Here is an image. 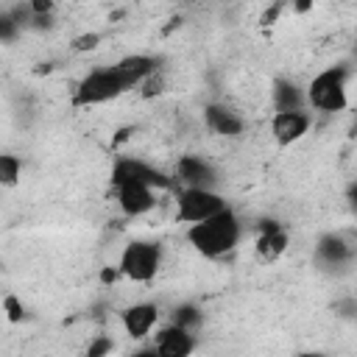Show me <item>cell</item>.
<instances>
[{
  "instance_id": "obj_17",
  "label": "cell",
  "mask_w": 357,
  "mask_h": 357,
  "mask_svg": "<svg viewBox=\"0 0 357 357\" xmlns=\"http://www.w3.org/2000/svg\"><path fill=\"white\" fill-rule=\"evenodd\" d=\"M201 321H204V312H201L195 304H190V301L173 307V312H170V324H178V326L192 329V332L201 326Z\"/></svg>"
},
{
  "instance_id": "obj_3",
  "label": "cell",
  "mask_w": 357,
  "mask_h": 357,
  "mask_svg": "<svg viewBox=\"0 0 357 357\" xmlns=\"http://www.w3.org/2000/svg\"><path fill=\"white\" fill-rule=\"evenodd\" d=\"M165 262V248L159 240H131L123 245L117 259V273L134 284H148L156 279Z\"/></svg>"
},
{
  "instance_id": "obj_6",
  "label": "cell",
  "mask_w": 357,
  "mask_h": 357,
  "mask_svg": "<svg viewBox=\"0 0 357 357\" xmlns=\"http://www.w3.org/2000/svg\"><path fill=\"white\" fill-rule=\"evenodd\" d=\"M126 178L142 181V184H148L153 190H173L176 187L173 176H167L165 170H159V167H153V165H148V162H142L137 156H120L112 165V184L114 181H126Z\"/></svg>"
},
{
  "instance_id": "obj_19",
  "label": "cell",
  "mask_w": 357,
  "mask_h": 357,
  "mask_svg": "<svg viewBox=\"0 0 357 357\" xmlns=\"http://www.w3.org/2000/svg\"><path fill=\"white\" fill-rule=\"evenodd\" d=\"M22 20L17 17V14H0V42H11V39H17L20 36V31H22Z\"/></svg>"
},
{
  "instance_id": "obj_1",
  "label": "cell",
  "mask_w": 357,
  "mask_h": 357,
  "mask_svg": "<svg viewBox=\"0 0 357 357\" xmlns=\"http://www.w3.org/2000/svg\"><path fill=\"white\" fill-rule=\"evenodd\" d=\"M240 237H243V223L229 206L206 220L190 223L187 229V243L206 259H220L231 254L240 245Z\"/></svg>"
},
{
  "instance_id": "obj_16",
  "label": "cell",
  "mask_w": 357,
  "mask_h": 357,
  "mask_svg": "<svg viewBox=\"0 0 357 357\" xmlns=\"http://www.w3.org/2000/svg\"><path fill=\"white\" fill-rule=\"evenodd\" d=\"M271 100H273V112H287V109H304L307 106L304 86H298L293 78H276L273 86H271Z\"/></svg>"
},
{
  "instance_id": "obj_22",
  "label": "cell",
  "mask_w": 357,
  "mask_h": 357,
  "mask_svg": "<svg viewBox=\"0 0 357 357\" xmlns=\"http://www.w3.org/2000/svg\"><path fill=\"white\" fill-rule=\"evenodd\" d=\"M95 42H98V36H95V33H89V36H84V39H78V45H75V47H81V50H86V47H95Z\"/></svg>"
},
{
  "instance_id": "obj_14",
  "label": "cell",
  "mask_w": 357,
  "mask_h": 357,
  "mask_svg": "<svg viewBox=\"0 0 357 357\" xmlns=\"http://www.w3.org/2000/svg\"><path fill=\"white\" fill-rule=\"evenodd\" d=\"M290 245V234L284 229V223L279 220H262L259 234L254 240V251L259 257V262H276Z\"/></svg>"
},
{
  "instance_id": "obj_11",
  "label": "cell",
  "mask_w": 357,
  "mask_h": 357,
  "mask_svg": "<svg viewBox=\"0 0 357 357\" xmlns=\"http://www.w3.org/2000/svg\"><path fill=\"white\" fill-rule=\"evenodd\" d=\"M159 307L153 301H134L120 312V326L131 340H145L159 324Z\"/></svg>"
},
{
  "instance_id": "obj_18",
  "label": "cell",
  "mask_w": 357,
  "mask_h": 357,
  "mask_svg": "<svg viewBox=\"0 0 357 357\" xmlns=\"http://www.w3.org/2000/svg\"><path fill=\"white\" fill-rule=\"evenodd\" d=\"M22 176V159L17 153H0V187H17Z\"/></svg>"
},
{
  "instance_id": "obj_21",
  "label": "cell",
  "mask_w": 357,
  "mask_h": 357,
  "mask_svg": "<svg viewBox=\"0 0 357 357\" xmlns=\"http://www.w3.org/2000/svg\"><path fill=\"white\" fill-rule=\"evenodd\" d=\"M106 351H112V340H109V337H100L95 346H89V349H86V354H89V357H98V354H106Z\"/></svg>"
},
{
  "instance_id": "obj_20",
  "label": "cell",
  "mask_w": 357,
  "mask_h": 357,
  "mask_svg": "<svg viewBox=\"0 0 357 357\" xmlns=\"http://www.w3.org/2000/svg\"><path fill=\"white\" fill-rule=\"evenodd\" d=\"M3 307L8 312V321H22V304L14 298V296H6L3 298Z\"/></svg>"
},
{
  "instance_id": "obj_15",
  "label": "cell",
  "mask_w": 357,
  "mask_h": 357,
  "mask_svg": "<svg viewBox=\"0 0 357 357\" xmlns=\"http://www.w3.org/2000/svg\"><path fill=\"white\" fill-rule=\"evenodd\" d=\"M315 259H318L321 265H326V268H343V265H349V262L354 259V245H351L343 234L329 231V234H324V237L318 240V245H315Z\"/></svg>"
},
{
  "instance_id": "obj_4",
  "label": "cell",
  "mask_w": 357,
  "mask_h": 357,
  "mask_svg": "<svg viewBox=\"0 0 357 357\" xmlns=\"http://www.w3.org/2000/svg\"><path fill=\"white\" fill-rule=\"evenodd\" d=\"M126 92L123 81L117 78L114 67H95L89 70L73 89V106H81V109H89V106H100V103H109V100H117L120 95Z\"/></svg>"
},
{
  "instance_id": "obj_10",
  "label": "cell",
  "mask_w": 357,
  "mask_h": 357,
  "mask_svg": "<svg viewBox=\"0 0 357 357\" xmlns=\"http://www.w3.org/2000/svg\"><path fill=\"white\" fill-rule=\"evenodd\" d=\"M173 181L181 187H215L220 178H218V170L204 156L184 153L173 167Z\"/></svg>"
},
{
  "instance_id": "obj_7",
  "label": "cell",
  "mask_w": 357,
  "mask_h": 357,
  "mask_svg": "<svg viewBox=\"0 0 357 357\" xmlns=\"http://www.w3.org/2000/svg\"><path fill=\"white\" fill-rule=\"evenodd\" d=\"M112 192H114L117 209L126 218H145L156 206V190L148 187V184H142V181H131V178L114 181L112 184Z\"/></svg>"
},
{
  "instance_id": "obj_5",
  "label": "cell",
  "mask_w": 357,
  "mask_h": 357,
  "mask_svg": "<svg viewBox=\"0 0 357 357\" xmlns=\"http://www.w3.org/2000/svg\"><path fill=\"white\" fill-rule=\"evenodd\" d=\"M226 198L215 187H181L176 192V218L181 223H198L220 209H226Z\"/></svg>"
},
{
  "instance_id": "obj_2",
  "label": "cell",
  "mask_w": 357,
  "mask_h": 357,
  "mask_svg": "<svg viewBox=\"0 0 357 357\" xmlns=\"http://www.w3.org/2000/svg\"><path fill=\"white\" fill-rule=\"evenodd\" d=\"M349 78H351V70L346 64H335V67L315 73L312 81L304 86L307 106L324 114L346 112L349 109Z\"/></svg>"
},
{
  "instance_id": "obj_13",
  "label": "cell",
  "mask_w": 357,
  "mask_h": 357,
  "mask_svg": "<svg viewBox=\"0 0 357 357\" xmlns=\"http://www.w3.org/2000/svg\"><path fill=\"white\" fill-rule=\"evenodd\" d=\"M112 67H114L117 78L123 81V86H126V92H128V89H134V86L145 84L148 78H153L156 70H159V61H156L153 56H148V53H128V56L117 59Z\"/></svg>"
},
{
  "instance_id": "obj_8",
  "label": "cell",
  "mask_w": 357,
  "mask_h": 357,
  "mask_svg": "<svg viewBox=\"0 0 357 357\" xmlns=\"http://www.w3.org/2000/svg\"><path fill=\"white\" fill-rule=\"evenodd\" d=\"M310 126H312V117H310L304 109L273 112V117H271V137H273L276 145L290 148V145H296L298 139L307 137Z\"/></svg>"
},
{
  "instance_id": "obj_9",
  "label": "cell",
  "mask_w": 357,
  "mask_h": 357,
  "mask_svg": "<svg viewBox=\"0 0 357 357\" xmlns=\"http://www.w3.org/2000/svg\"><path fill=\"white\" fill-rule=\"evenodd\" d=\"M195 346H198V340H195V332L192 329H184V326L167 321L165 326L156 329L151 351L153 354H162V357H187V354L195 351Z\"/></svg>"
},
{
  "instance_id": "obj_12",
  "label": "cell",
  "mask_w": 357,
  "mask_h": 357,
  "mask_svg": "<svg viewBox=\"0 0 357 357\" xmlns=\"http://www.w3.org/2000/svg\"><path fill=\"white\" fill-rule=\"evenodd\" d=\"M204 123L212 134L226 137V139H234V137L245 134V117L237 109H231L229 103H220V100L204 106Z\"/></svg>"
}]
</instances>
